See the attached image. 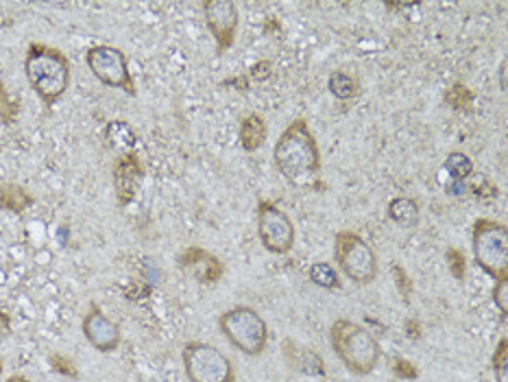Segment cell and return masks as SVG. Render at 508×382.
<instances>
[{
	"instance_id": "obj_1",
	"label": "cell",
	"mask_w": 508,
	"mask_h": 382,
	"mask_svg": "<svg viewBox=\"0 0 508 382\" xmlns=\"http://www.w3.org/2000/svg\"><path fill=\"white\" fill-rule=\"evenodd\" d=\"M277 173L290 183H306L321 171V149L306 119H295L273 147Z\"/></svg>"
},
{
	"instance_id": "obj_2",
	"label": "cell",
	"mask_w": 508,
	"mask_h": 382,
	"mask_svg": "<svg viewBox=\"0 0 508 382\" xmlns=\"http://www.w3.org/2000/svg\"><path fill=\"white\" fill-rule=\"evenodd\" d=\"M24 75L42 103L53 107L70 88L73 66L58 46L31 42L24 53Z\"/></svg>"
},
{
	"instance_id": "obj_3",
	"label": "cell",
	"mask_w": 508,
	"mask_h": 382,
	"mask_svg": "<svg viewBox=\"0 0 508 382\" xmlns=\"http://www.w3.org/2000/svg\"><path fill=\"white\" fill-rule=\"evenodd\" d=\"M330 345L347 371L353 376H367L382 359L378 339L356 321L336 319L330 325Z\"/></svg>"
},
{
	"instance_id": "obj_4",
	"label": "cell",
	"mask_w": 508,
	"mask_h": 382,
	"mask_svg": "<svg viewBox=\"0 0 508 382\" xmlns=\"http://www.w3.org/2000/svg\"><path fill=\"white\" fill-rule=\"evenodd\" d=\"M476 264L494 280L508 278V226L495 218H476L471 229Z\"/></svg>"
},
{
	"instance_id": "obj_5",
	"label": "cell",
	"mask_w": 508,
	"mask_h": 382,
	"mask_svg": "<svg viewBox=\"0 0 508 382\" xmlns=\"http://www.w3.org/2000/svg\"><path fill=\"white\" fill-rule=\"evenodd\" d=\"M218 330L245 356H260L269 345V325L251 306H234L218 317Z\"/></svg>"
},
{
	"instance_id": "obj_6",
	"label": "cell",
	"mask_w": 508,
	"mask_h": 382,
	"mask_svg": "<svg viewBox=\"0 0 508 382\" xmlns=\"http://www.w3.org/2000/svg\"><path fill=\"white\" fill-rule=\"evenodd\" d=\"M334 262L345 278L352 280L358 287L376 282L379 264L373 247L361 234L352 229H341L334 236Z\"/></svg>"
},
{
	"instance_id": "obj_7",
	"label": "cell",
	"mask_w": 508,
	"mask_h": 382,
	"mask_svg": "<svg viewBox=\"0 0 508 382\" xmlns=\"http://www.w3.org/2000/svg\"><path fill=\"white\" fill-rule=\"evenodd\" d=\"M182 363L190 382H236L227 354L205 341H188L182 348Z\"/></svg>"
},
{
	"instance_id": "obj_8",
	"label": "cell",
	"mask_w": 508,
	"mask_h": 382,
	"mask_svg": "<svg viewBox=\"0 0 508 382\" xmlns=\"http://www.w3.org/2000/svg\"><path fill=\"white\" fill-rule=\"evenodd\" d=\"M85 64L90 73L101 81L102 85L114 90H122L125 94L136 96L138 88L133 81L129 59L118 46L96 44L85 50Z\"/></svg>"
},
{
	"instance_id": "obj_9",
	"label": "cell",
	"mask_w": 508,
	"mask_h": 382,
	"mask_svg": "<svg viewBox=\"0 0 508 382\" xmlns=\"http://www.w3.org/2000/svg\"><path fill=\"white\" fill-rule=\"evenodd\" d=\"M255 217H258V238L266 252L286 256L292 252L297 241L295 223L292 218L269 199H260L255 206Z\"/></svg>"
},
{
	"instance_id": "obj_10",
	"label": "cell",
	"mask_w": 508,
	"mask_h": 382,
	"mask_svg": "<svg viewBox=\"0 0 508 382\" xmlns=\"http://www.w3.org/2000/svg\"><path fill=\"white\" fill-rule=\"evenodd\" d=\"M205 24L217 42V53L223 55L236 42V31L240 24L238 4L234 0H203L201 3Z\"/></svg>"
},
{
	"instance_id": "obj_11",
	"label": "cell",
	"mask_w": 508,
	"mask_h": 382,
	"mask_svg": "<svg viewBox=\"0 0 508 382\" xmlns=\"http://www.w3.org/2000/svg\"><path fill=\"white\" fill-rule=\"evenodd\" d=\"M111 182H114L118 206H129L136 201L142 183H145V164L140 160V153H122L111 164Z\"/></svg>"
},
{
	"instance_id": "obj_12",
	"label": "cell",
	"mask_w": 508,
	"mask_h": 382,
	"mask_svg": "<svg viewBox=\"0 0 508 382\" xmlns=\"http://www.w3.org/2000/svg\"><path fill=\"white\" fill-rule=\"evenodd\" d=\"M177 267L188 278L197 280L199 284H218L225 278V273H227V264L217 253L208 252V249L199 247V244L186 247L179 253Z\"/></svg>"
},
{
	"instance_id": "obj_13",
	"label": "cell",
	"mask_w": 508,
	"mask_h": 382,
	"mask_svg": "<svg viewBox=\"0 0 508 382\" xmlns=\"http://www.w3.org/2000/svg\"><path fill=\"white\" fill-rule=\"evenodd\" d=\"M81 330H84L87 343L96 351H105V354L118 350V345H120L122 341L120 325H118L114 319L107 317L96 304H92L90 308H87L84 321H81Z\"/></svg>"
},
{
	"instance_id": "obj_14",
	"label": "cell",
	"mask_w": 508,
	"mask_h": 382,
	"mask_svg": "<svg viewBox=\"0 0 508 382\" xmlns=\"http://www.w3.org/2000/svg\"><path fill=\"white\" fill-rule=\"evenodd\" d=\"M281 354H284L286 365L292 371H299L306 376H325V360L319 351L307 348V345H299L297 341L286 339L281 345Z\"/></svg>"
},
{
	"instance_id": "obj_15",
	"label": "cell",
	"mask_w": 508,
	"mask_h": 382,
	"mask_svg": "<svg viewBox=\"0 0 508 382\" xmlns=\"http://www.w3.org/2000/svg\"><path fill=\"white\" fill-rule=\"evenodd\" d=\"M102 140H105L107 147L114 149L118 155H122V153L136 151L140 136H138V131L133 129L127 120L114 119L107 122L105 129H102Z\"/></svg>"
},
{
	"instance_id": "obj_16",
	"label": "cell",
	"mask_w": 508,
	"mask_h": 382,
	"mask_svg": "<svg viewBox=\"0 0 508 382\" xmlns=\"http://www.w3.org/2000/svg\"><path fill=\"white\" fill-rule=\"evenodd\" d=\"M266 136H269V127H266V119L258 111H251L240 120L238 127V142L247 153H255L264 145Z\"/></svg>"
},
{
	"instance_id": "obj_17",
	"label": "cell",
	"mask_w": 508,
	"mask_h": 382,
	"mask_svg": "<svg viewBox=\"0 0 508 382\" xmlns=\"http://www.w3.org/2000/svg\"><path fill=\"white\" fill-rule=\"evenodd\" d=\"M35 203V197L31 195L22 183L4 182L0 183V210L9 214H24Z\"/></svg>"
},
{
	"instance_id": "obj_18",
	"label": "cell",
	"mask_w": 508,
	"mask_h": 382,
	"mask_svg": "<svg viewBox=\"0 0 508 382\" xmlns=\"http://www.w3.org/2000/svg\"><path fill=\"white\" fill-rule=\"evenodd\" d=\"M388 218L393 223L402 227H414L422 218V210H419V203L410 197H395L388 201L387 208Z\"/></svg>"
},
{
	"instance_id": "obj_19",
	"label": "cell",
	"mask_w": 508,
	"mask_h": 382,
	"mask_svg": "<svg viewBox=\"0 0 508 382\" xmlns=\"http://www.w3.org/2000/svg\"><path fill=\"white\" fill-rule=\"evenodd\" d=\"M445 105L451 107L454 111H463V114H471L476 103V92L465 85L463 81H454L448 90L443 92Z\"/></svg>"
},
{
	"instance_id": "obj_20",
	"label": "cell",
	"mask_w": 508,
	"mask_h": 382,
	"mask_svg": "<svg viewBox=\"0 0 508 382\" xmlns=\"http://www.w3.org/2000/svg\"><path fill=\"white\" fill-rule=\"evenodd\" d=\"M327 88H330L334 99L352 101L358 94V90H361V84H358L356 76L345 73V70H334L330 75V79H327Z\"/></svg>"
},
{
	"instance_id": "obj_21",
	"label": "cell",
	"mask_w": 508,
	"mask_h": 382,
	"mask_svg": "<svg viewBox=\"0 0 508 382\" xmlns=\"http://www.w3.org/2000/svg\"><path fill=\"white\" fill-rule=\"evenodd\" d=\"M307 278H310L312 284L316 287L327 289V290H341L343 289V280L341 273L334 264L330 262H315L310 269H307Z\"/></svg>"
},
{
	"instance_id": "obj_22",
	"label": "cell",
	"mask_w": 508,
	"mask_h": 382,
	"mask_svg": "<svg viewBox=\"0 0 508 382\" xmlns=\"http://www.w3.org/2000/svg\"><path fill=\"white\" fill-rule=\"evenodd\" d=\"M443 168L450 173V177L454 182H467L474 177V162L471 157L463 151H451L448 157H445Z\"/></svg>"
},
{
	"instance_id": "obj_23",
	"label": "cell",
	"mask_w": 508,
	"mask_h": 382,
	"mask_svg": "<svg viewBox=\"0 0 508 382\" xmlns=\"http://www.w3.org/2000/svg\"><path fill=\"white\" fill-rule=\"evenodd\" d=\"M20 110H22L20 101L13 99V96L9 94L4 81H0V122H3V125H13V122L18 120Z\"/></svg>"
},
{
	"instance_id": "obj_24",
	"label": "cell",
	"mask_w": 508,
	"mask_h": 382,
	"mask_svg": "<svg viewBox=\"0 0 508 382\" xmlns=\"http://www.w3.org/2000/svg\"><path fill=\"white\" fill-rule=\"evenodd\" d=\"M491 369H494L495 382H508V336L497 341L494 354H491Z\"/></svg>"
},
{
	"instance_id": "obj_25",
	"label": "cell",
	"mask_w": 508,
	"mask_h": 382,
	"mask_svg": "<svg viewBox=\"0 0 508 382\" xmlns=\"http://www.w3.org/2000/svg\"><path fill=\"white\" fill-rule=\"evenodd\" d=\"M49 365L55 374L64 376V378H73V380L79 378V369H76L75 360L68 359V356L58 354V351H55V354H49Z\"/></svg>"
},
{
	"instance_id": "obj_26",
	"label": "cell",
	"mask_w": 508,
	"mask_h": 382,
	"mask_svg": "<svg viewBox=\"0 0 508 382\" xmlns=\"http://www.w3.org/2000/svg\"><path fill=\"white\" fill-rule=\"evenodd\" d=\"M445 260H448V269L450 273L454 275L459 282H463L465 275H467V258L460 249L456 247H448L445 249Z\"/></svg>"
},
{
	"instance_id": "obj_27",
	"label": "cell",
	"mask_w": 508,
	"mask_h": 382,
	"mask_svg": "<svg viewBox=\"0 0 508 382\" xmlns=\"http://www.w3.org/2000/svg\"><path fill=\"white\" fill-rule=\"evenodd\" d=\"M391 271L395 275V284H397L399 293H402L406 299H410V293H413V280L408 278L406 269H404L399 262H393Z\"/></svg>"
},
{
	"instance_id": "obj_28",
	"label": "cell",
	"mask_w": 508,
	"mask_h": 382,
	"mask_svg": "<svg viewBox=\"0 0 508 382\" xmlns=\"http://www.w3.org/2000/svg\"><path fill=\"white\" fill-rule=\"evenodd\" d=\"M393 374L402 380H417L419 378L417 365L410 363L408 359H395L393 360Z\"/></svg>"
},
{
	"instance_id": "obj_29",
	"label": "cell",
	"mask_w": 508,
	"mask_h": 382,
	"mask_svg": "<svg viewBox=\"0 0 508 382\" xmlns=\"http://www.w3.org/2000/svg\"><path fill=\"white\" fill-rule=\"evenodd\" d=\"M271 76H273V61L271 59L255 61V64L249 68V79L258 81V84H262V81H269Z\"/></svg>"
},
{
	"instance_id": "obj_30",
	"label": "cell",
	"mask_w": 508,
	"mask_h": 382,
	"mask_svg": "<svg viewBox=\"0 0 508 382\" xmlns=\"http://www.w3.org/2000/svg\"><path fill=\"white\" fill-rule=\"evenodd\" d=\"M491 298H494V304L497 306V310H500L502 315H508V278L495 280V287H494V293H491Z\"/></svg>"
},
{
	"instance_id": "obj_31",
	"label": "cell",
	"mask_w": 508,
	"mask_h": 382,
	"mask_svg": "<svg viewBox=\"0 0 508 382\" xmlns=\"http://www.w3.org/2000/svg\"><path fill=\"white\" fill-rule=\"evenodd\" d=\"M406 334H408L413 341L422 339V324H419L417 319H408V321H406Z\"/></svg>"
},
{
	"instance_id": "obj_32",
	"label": "cell",
	"mask_w": 508,
	"mask_h": 382,
	"mask_svg": "<svg viewBox=\"0 0 508 382\" xmlns=\"http://www.w3.org/2000/svg\"><path fill=\"white\" fill-rule=\"evenodd\" d=\"M12 333V315L0 308V334Z\"/></svg>"
},
{
	"instance_id": "obj_33",
	"label": "cell",
	"mask_w": 508,
	"mask_h": 382,
	"mask_svg": "<svg viewBox=\"0 0 508 382\" xmlns=\"http://www.w3.org/2000/svg\"><path fill=\"white\" fill-rule=\"evenodd\" d=\"M506 68H508V61L504 59L500 64V90L506 92Z\"/></svg>"
},
{
	"instance_id": "obj_34",
	"label": "cell",
	"mask_w": 508,
	"mask_h": 382,
	"mask_svg": "<svg viewBox=\"0 0 508 382\" xmlns=\"http://www.w3.org/2000/svg\"><path fill=\"white\" fill-rule=\"evenodd\" d=\"M4 382H33V380H29L27 376H22V374H13V376H9Z\"/></svg>"
},
{
	"instance_id": "obj_35",
	"label": "cell",
	"mask_w": 508,
	"mask_h": 382,
	"mask_svg": "<svg viewBox=\"0 0 508 382\" xmlns=\"http://www.w3.org/2000/svg\"><path fill=\"white\" fill-rule=\"evenodd\" d=\"M0 374H3V360H0Z\"/></svg>"
}]
</instances>
